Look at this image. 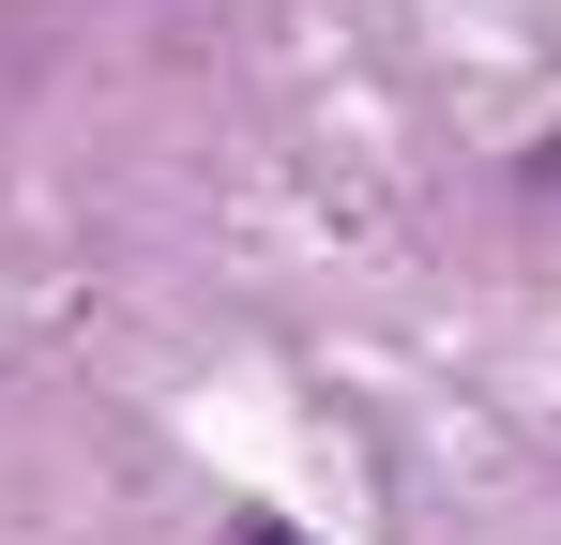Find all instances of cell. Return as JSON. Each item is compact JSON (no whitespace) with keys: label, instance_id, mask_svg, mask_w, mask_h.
<instances>
[{"label":"cell","instance_id":"1","mask_svg":"<svg viewBox=\"0 0 561 545\" xmlns=\"http://www.w3.org/2000/svg\"><path fill=\"white\" fill-rule=\"evenodd\" d=\"M228 545H304V531H288V515H228Z\"/></svg>","mask_w":561,"mask_h":545}]
</instances>
